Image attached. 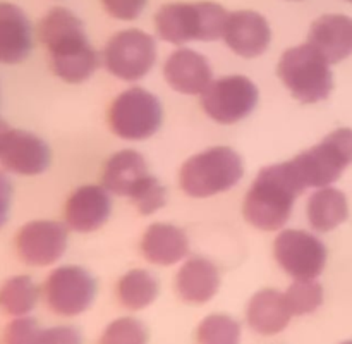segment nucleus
<instances>
[{"instance_id":"nucleus-32","label":"nucleus","mask_w":352,"mask_h":344,"mask_svg":"<svg viewBox=\"0 0 352 344\" xmlns=\"http://www.w3.org/2000/svg\"><path fill=\"white\" fill-rule=\"evenodd\" d=\"M9 131H10L9 124H7L6 120L0 119V148H2V144H3V141H6V138H7V134H9Z\"/></svg>"},{"instance_id":"nucleus-30","label":"nucleus","mask_w":352,"mask_h":344,"mask_svg":"<svg viewBox=\"0 0 352 344\" xmlns=\"http://www.w3.org/2000/svg\"><path fill=\"white\" fill-rule=\"evenodd\" d=\"M148 0H102L107 14L120 21H133L141 16Z\"/></svg>"},{"instance_id":"nucleus-24","label":"nucleus","mask_w":352,"mask_h":344,"mask_svg":"<svg viewBox=\"0 0 352 344\" xmlns=\"http://www.w3.org/2000/svg\"><path fill=\"white\" fill-rule=\"evenodd\" d=\"M40 298V289L28 275L7 279L0 288V310L10 316H28Z\"/></svg>"},{"instance_id":"nucleus-10","label":"nucleus","mask_w":352,"mask_h":344,"mask_svg":"<svg viewBox=\"0 0 352 344\" xmlns=\"http://www.w3.org/2000/svg\"><path fill=\"white\" fill-rule=\"evenodd\" d=\"M258 103V88L246 76H227L210 83L201 95V107L208 117L220 124L244 119Z\"/></svg>"},{"instance_id":"nucleus-22","label":"nucleus","mask_w":352,"mask_h":344,"mask_svg":"<svg viewBox=\"0 0 352 344\" xmlns=\"http://www.w3.org/2000/svg\"><path fill=\"white\" fill-rule=\"evenodd\" d=\"M144 258L155 265H174L188 255V236L179 227L170 224H153L144 233L141 241Z\"/></svg>"},{"instance_id":"nucleus-21","label":"nucleus","mask_w":352,"mask_h":344,"mask_svg":"<svg viewBox=\"0 0 352 344\" xmlns=\"http://www.w3.org/2000/svg\"><path fill=\"white\" fill-rule=\"evenodd\" d=\"M220 286V275L213 261L195 257L186 261L175 277L179 296L188 303H206L215 296Z\"/></svg>"},{"instance_id":"nucleus-2","label":"nucleus","mask_w":352,"mask_h":344,"mask_svg":"<svg viewBox=\"0 0 352 344\" xmlns=\"http://www.w3.org/2000/svg\"><path fill=\"white\" fill-rule=\"evenodd\" d=\"M305 191L291 162L261 169L244 200V217L263 230L280 229L292 213L296 198Z\"/></svg>"},{"instance_id":"nucleus-14","label":"nucleus","mask_w":352,"mask_h":344,"mask_svg":"<svg viewBox=\"0 0 352 344\" xmlns=\"http://www.w3.org/2000/svg\"><path fill=\"white\" fill-rule=\"evenodd\" d=\"M0 165L19 175H36L50 165V148L40 136L10 129L0 148Z\"/></svg>"},{"instance_id":"nucleus-27","label":"nucleus","mask_w":352,"mask_h":344,"mask_svg":"<svg viewBox=\"0 0 352 344\" xmlns=\"http://www.w3.org/2000/svg\"><path fill=\"white\" fill-rule=\"evenodd\" d=\"M284 296L292 315H308L323 303V288L316 281H296Z\"/></svg>"},{"instance_id":"nucleus-18","label":"nucleus","mask_w":352,"mask_h":344,"mask_svg":"<svg viewBox=\"0 0 352 344\" xmlns=\"http://www.w3.org/2000/svg\"><path fill=\"white\" fill-rule=\"evenodd\" d=\"M308 43L329 64H337L352 54V19L344 14H325L309 28Z\"/></svg>"},{"instance_id":"nucleus-9","label":"nucleus","mask_w":352,"mask_h":344,"mask_svg":"<svg viewBox=\"0 0 352 344\" xmlns=\"http://www.w3.org/2000/svg\"><path fill=\"white\" fill-rule=\"evenodd\" d=\"M157 61V43L151 34L141 30H124L113 34L103 50L109 72L124 81L144 78Z\"/></svg>"},{"instance_id":"nucleus-7","label":"nucleus","mask_w":352,"mask_h":344,"mask_svg":"<svg viewBox=\"0 0 352 344\" xmlns=\"http://www.w3.org/2000/svg\"><path fill=\"white\" fill-rule=\"evenodd\" d=\"M352 164V129L340 127L291 160L302 188H329Z\"/></svg>"},{"instance_id":"nucleus-8","label":"nucleus","mask_w":352,"mask_h":344,"mask_svg":"<svg viewBox=\"0 0 352 344\" xmlns=\"http://www.w3.org/2000/svg\"><path fill=\"white\" fill-rule=\"evenodd\" d=\"M162 116L160 100L153 93L134 86L113 100L109 122L113 133L122 140L141 141L157 133Z\"/></svg>"},{"instance_id":"nucleus-34","label":"nucleus","mask_w":352,"mask_h":344,"mask_svg":"<svg viewBox=\"0 0 352 344\" xmlns=\"http://www.w3.org/2000/svg\"><path fill=\"white\" fill-rule=\"evenodd\" d=\"M347 2H351V3H352V0H347Z\"/></svg>"},{"instance_id":"nucleus-20","label":"nucleus","mask_w":352,"mask_h":344,"mask_svg":"<svg viewBox=\"0 0 352 344\" xmlns=\"http://www.w3.org/2000/svg\"><path fill=\"white\" fill-rule=\"evenodd\" d=\"M246 315L251 329L263 336H274L289 325L292 313L280 291L263 289L251 298Z\"/></svg>"},{"instance_id":"nucleus-31","label":"nucleus","mask_w":352,"mask_h":344,"mask_svg":"<svg viewBox=\"0 0 352 344\" xmlns=\"http://www.w3.org/2000/svg\"><path fill=\"white\" fill-rule=\"evenodd\" d=\"M10 200H12V184H10V179L0 171V229L9 217Z\"/></svg>"},{"instance_id":"nucleus-1","label":"nucleus","mask_w":352,"mask_h":344,"mask_svg":"<svg viewBox=\"0 0 352 344\" xmlns=\"http://www.w3.org/2000/svg\"><path fill=\"white\" fill-rule=\"evenodd\" d=\"M38 36L50 55L52 69L64 81H85L100 65L98 52L89 45L85 24L65 7H54L45 14Z\"/></svg>"},{"instance_id":"nucleus-16","label":"nucleus","mask_w":352,"mask_h":344,"mask_svg":"<svg viewBox=\"0 0 352 344\" xmlns=\"http://www.w3.org/2000/svg\"><path fill=\"white\" fill-rule=\"evenodd\" d=\"M168 85L184 95H203L212 83V67L205 55L191 48L172 52L164 65Z\"/></svg>"},{"instance_id":"nucleus-12","label":"nucleus","mask_w":352,"mask_h":344,"mask_svg":"<svg viewBox=\"0 0 352 344\" xmlns=\"http://www.w3.org/2000/svg\"><path fill=\"white\" fill-rule=\"evenodd\" d=\"M96 294L95 279L81 267H58L45 282V298L52 312L74 316L91 306Z\"/></svg>"},{"instance_id":"nucleus-26","label":"nucleus","mask_w":352,"mask_h":344,"mask_svg":"<svg viewBox=\"0 0 352 344\" xmlns=\"http://www.w3.org/2000/svg\"><path fill=\"white\" fill-rule=\"evenodd\" d=\"M241 325L229 315H210L199 323V344H239Z\"/></svg>"},{"instance_id":"nucleus-28","label":"nucleus","mask_w":352,"mask_h":344,"mask_svg":"<svg viewBox=\"0 0 352 344\" xmlns=\"http://www.w3.org/2000/svg\"><path fill=\"white\" fill-rule=\"evenodd\" d=\"M148 330L143 322L131 316L117 319L103 330L100 344H146Z\"/></svg>"},{"instance_id":"nucleus-11","label":"nucleus","mask_w":352,"mask_h":344,"mask_svg":"<svg viewBox=\"0 0 352 344\" xmlns=\"http://www.w3.org/2000/svg\"><path fill=\"white\" fill-rule=\"evenodd\" d=\"M274 253L278 265L296 281H315L325 268V244L306 230L287 229L278 234Z\"/></svg>"},{"instance_id":"nucleus-4","label":"nucleus","mask_w":352,"mask_h":344,"mask_svg":"<svg viewBox=\"0 0 352 344\" xmlns=\"http://www.w3.org/2000/svg\"><path fill=\"white\" fill-rule=\"evenodd\" d=\"M103 188L119 196H127L143 215L165 205L164 186L148 172L143 155L134 150L117 151L105 165Z\"/></svg>"},{"instance_id":"nucleus-17","label":"nucleus","mask_w":352,"mask_h":344,"mask_svg":"<svg viewBox=\"0 0 352 344\" xmlns=\"http://www.w3.org/2000/svg\"><path fill=\"white\" fill-rule=\"evenodd\" d=\"M112 200L102 186H82L76 189L65 206V222L72 230L91 233L102 227L110 217Z\"/></svg>"},{"instance_id":"nucleus-29","label":"nucleus","mask_w":352,"mask_h":344,"mask_svg":"<svg viewBox=\"0 0 352 344\" xmlns=\"http://www.w3.org/2000/svg\"><path fill=\"white\" fill-rule=\"evenodd\" d=\"M33 344H82V337L81 332L71 325L48 327V329L40 327Z\"/></svg>"},{"instance_id":"nucleus-13","label":"nucleus","mask_w":352,"mask_h":344,"mask_svg":"<svg viewBox=\"0 0 352 344\" xmlns=\"http://www.w3.org/2000/svg\"><path fill=\"white\" fill-rule=\"evenodd\" d=\"M67 230L52 220H34L21 227L16 236V248L21 260L33 267H47L64 255Z\"/></svg>"},{"instance_id":"nucleus-23","label":"nucleus","mask_w":352,"mask_h":344,"mask_svg":"<svg viewBox=\"0 0 352 344\" xmlns=\"http://www.w3.org/2000/svg\"><path fill=\"white\" fill-rule=\"evenodd\" d=\"M349 215L346 195L336 188H322L313 193L308 202V219L313 229L320 233L339 227Z\"/></svg>"},{"instance_id":"nucleus-25","label":"nucleus","mask_w":352,"mask_h":344,"mask_svg":"<svg viewBox=\"0 0 352 344\" xmlns=\"http://www.w3.org/2000/svg\"><path fill=\"white\" fill-rule=\"evenodd\" d=\"M119 301L129 310H143L155 301L158 294V282L150 272L131 270L124 275L117 286Z\"/></svg>"},{"instance_id":"nucleus-19","label":"nucleus","mask_w":352,"mask_h":344,"mask_svg":"<svg viewBox=\"0 0 352 344\" xmlns=\"http://www.w3.org/2000/svg\"><path fill=\"white\" fill-rule=\"evenodd\" d=\"M33 48V26L21 7L0 2V64H19Z\"/></svg>"},{"instance_id":"nucleus-6","label":"nucleus","mask_w":352,"mask_h":344,"mask_svg":"<svg viewBox=\"0 0 352 344\" xmlns=\"http://www.w3.org/2000/svg\"><path fill=\"white\" fill-rule=\"evenodd\" d=\"M277 71L289 92L302 103L322 102L333 88L330 64L309 43L285 50Z\"/></svg>"},{"instance_id":"nucleus-15","label":"nucleus","mask_w":352,"mask_h":344,"mask_svg":"<svg viewBox=\"0 0 352 344\" xmlns=\"http://www.w3.org/2000/svg\"><path fill=\"white\" fill-rule=\"evenodd\" d=\"M223 40L234 54L254 58L263 54L272 41L268 21L254 10H234L227 16Z\"/></svg>"},{"instance_id":"nucleus-3","label":"nucleus","mask_w":352,"mask_h":344,"mask_svg":"<svg viewBox=\"0 0 352 344\" xmlns=\"http://www.w3.org/2000/svg\"><path fill=\"white\" fill-rule=\"evenodd\" d=\"M227 16L229 12L215 2H175L158 9L155 28L162 40L174 45L213 41L223 36Z\"/></svg>"},{"instance_id":"nucleus-5","label":"nucleus","mask_w":352,"mask_h":344,"mask_svg":"<svg viewBox=\"0 0 352 344\" xmlns=\"http://www.w3.org/2000/svg\"><path fill=\"white\" fill-rule=\"evenodd\" d=\"M243 174V160L237 151L229 147H213L186 160L179 181L189 196L205 198L234 188Z\"/></svg>"},{"instance_id":"nucleus-33","label":"nucleus","mask_w":352,"mask_h":344,"mask_svg":"<svg viewBox=\"0 0 352 344\" xmlns=\"http://www.w3.org/2000/svg\"><path fill=\"white\" fill-rule=\"evenodd\" d=\"M342 344H352V339L351 341H346V343H342Z\"/></svg>"}]
</instances>
